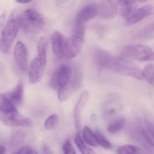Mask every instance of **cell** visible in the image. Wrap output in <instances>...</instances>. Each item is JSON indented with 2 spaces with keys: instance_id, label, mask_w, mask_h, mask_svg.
I'll use <instances>...</instances> for the list:
<instances>
[{
  "instance_id": "cell-28",
  "label": "cell",
  "mask_w": 154,
  "mask_h": 154,
  "mask_svg": "<svg viewBox=\"0 0 154 154\" xmlns=\"http://www.w3.org/2000/svg\"><path fill=\"white\" fill-rule=\"evenodd\" d=\"M154 34V24H150L142 29L140 33V36L144 38H150Z\"/></svg>"
},
{
  "instance_id": "cell-1",
  "label": "cell",
  "mask_w": 154,
  "mask_h": 154,
  "mask_svg": "<svg viewBox=\"0 0 154 154\" xmlns=\"http://www.w3.org/2000/svg\"><path fill=\"white\" fill-rule=\"evenodd\" d=\"M19 28L31 33H37L44 28V17L33 9H29L21 13L17 19Z\"/></svg>"
},
{
  "instance_id": "cell-25",
  "label": "cell",
  "mask_w": 154,
  "mask_h": 154,
  "mask_svg": "<svg viewBox=\"0 0 154 154\" xmlns=\"http://www.w3.org/2000/svg\"><path fill=\"white\" fill-rule=\"evenodd\" d=\"M154 64L152 63L147 65L142 71V79H144L149 84L153 85L154 83Z\"/></svg>"
},
{
  "instance_id": "cell-27",
  "label": "cell",
  "mask_w": 154,
  "mask_h": 154,
  "mask_svg": "<svg viewBox=\"0 0 154 154\" xmlns=\"http://www.w3.org/2000/svg\"><path fill=\"white\" fill-rule=\"evenodd\" d=\"M59 120V117L57 114H52L48 117L45 122V128L48 130L54 128L57 124Z\"/></svg>"
},
{
  "instance_id": "cell-33",
  "label": "cell",
  "mask_w": 154,
  "mask_h": 154,
  "mask_svg": "<svg viewBox=\"0 0 154 154\" xmlns=\"http://www.w3.org/2000/svg\"><path fill=\"white\" fill-rule=\"evenodd\" d=\"M6 152V149L5 147L0 145V154H5Z\"/></svg>"
},
{
  "instance_id": "cell-10",
  "label": "cell",
  "mask_w": 154,
  "mask_h": 154,
  "mask_svg": "<svg viewBox=\"0 0 154 154\" xmlns=\"http://www.w3.org/2000/svg\"><path fill=\"white\" fill-rule=\"evenodd\" d=\"M98 14V6L94 4L87 5L79 11L75 17L74 26H85V24L92 19Z\"/></svg>"
},
{
  "instance_id": "cell-11",
  "label": "cell",
  "mask_w": 154,
  "mask_h": 154,
  "mask_svg": "<svg viewBox=\"0 0 154 154\" xmlns=\"http://www.w3.org/2000/svg\"><path fill=\"white\" fill-rule=\"evenodd\" d=\"M89 93L87 91H84L82 93L78 101L76 102L73 111V117L75 128L78 133H80L82 128L81 124V113L84 107L88 101Z\"/></svg>"
},
{
  "instance_id": "cell-6",
  "label": "cell",
  "mask_w": 154,
  "mask_h": 154,
  "mask_svg": "<svg viewBox=\"0 0 154 154\" xmlns=\"http://www.w3.org/2000/svg\"><path fill=\"white\" fill-rule=\"evenodd\" d=\"M72 69L66 65L60 66L56 69L50 80V86L58 91L67 85L72 77Z\"/></svg>"
},
{
  "instance_id": "cell-13",
  "label": "cell",
  "mask_w": 154,
  "mask_h": 154,
  "mask_svg": "<svg viewBox=\"0 0 154 154\" xmlns=\"http://www.w3.org/2000/svg\"><path fill=\"white\" fill-rule=\"evenodd\" d=\"M14 57L19 68L22 71H26L28 67L27 51L25 45L19 41L14 49Z\"/></svg>"
},
{
  "instance_id": "cell-29",
  "label": "cell",
  "mask_w": 154,
  "mask_h": 154,
  "mask_svg": "<svg viewBox=\"0 0 154 154\" xmlns=\"http://www.w3.org/2000/svg\"><path fill=\"white\" fill-rule=\"evenodd\" d=\"M63 149L64 154H76L71 141L69 140H66L64 143Z\"/></svg>"
},
{
  "instance_id": "cell-26",
  "label": "cell",
  "mask_w": 154,
  "mask_h": 154,
  "mask_svg": "<svg viewBox=\"0 0 154 154\" xmlns=\"http://www.w3.org/2000/svg\"><path fill=\"white\" fill-rule=\"evenodd\" d=\"M95 135L99 146L100 145L102 147L106 149H111L112 147L111 143L105 138L104 136L102 135L101 132H100V131H96L95 132Z\"/></svg>"
},
{
  "instance_id": "cell-7",
  "label": "cell",
  "mask_w": 154,
  "mask_h": 154,
  "mask_svg": "<svg viewBox=\"0 0 154 154\" xmlns=\"http://www.w3.org/2000/svg\"><path fill=\"white\" fill-rule=\"evenodd\" d=\"M84 39V36L75 34L65 39L63 57L72 58L78 56L83 45Z\"/></svg>"
},
{
  "instance_id": "cell-3",
  "label": "cell",
  "mask_w": 154,
  "mask_h": 154,
  "mask_svg": "<svg viewBox=\"0 0 154 154\" xmlns=\"http://www.w3.org/2000/svg\"><path fill=\"white\" fill-rule=\"evenodd\" d=\"M19 27L16 19L11 18L7 22L0 35V50L8 54L17 36Z\"/></svg>"
},
{
  "instance_id": "cell-17",
  "label": "cell",
  "mask_w": 154,
  "mask_h": 154,
  "mask_svg": "<svg viewBox=\"0 0 154 154\" xmlns=\"http://www.w3.org/2000/svg\"><path fill=\"white\" fill-rule=\"evenodd\" d=\"M119 12L128 20L137 9V2L134 1H119Z\"/></svg>"
},
{
  "instance_id": "cell-4",
  "label": "cell",
  "mask_w": 154,
  "mask_h": 154,
  "mask_svg": "<svg viewBox=\"0 0 154 154\" xmlns=\"http://www.w3.org/2000/svg\"><path fill=\"white\" fill-rule=\"evenodd\" d=\"M82 82V73L81 68L75 66L72 69L71 81L66 86L59 89L57 91L58 99L60 102L66 101L71 95L78 90Z\"/></svg>"
},
{
  "instance_id": "cell-8",
  "label": "cell",
  "mask_w": 154,
  "mask_h": 154,
  "mask_svg": "<svg viewBox=\"0 0 154 154\" xmlns=\"http://www.w3.org/2000/svg\"><path fill=\"white\" fill-rule=\"evenodd\" d=\"M0 119L4 124L10 126L29 127L32 124L30 119L19 114L18 111L8 112L0 111Z\"/></svg>"
},
{
  "instance_id": "cell-32",
  "label": "cell",
  "mask_w": 154,
  "mask_h": 154,
  "mask_svg": "<svg viewBox=\"0 0 154 154\" xmlns=\"http://www.w3.org/2000/svg\"><path fill=\"white\" fill-rule=\"evenodd\" d=\"M31 0H16L17 3H21V4H26L31 2Z\"/></svg>"
},
{
  "instance_id": "cell-12",
  "label": "cell",
  "mask_w": 154,
  "mask_h": 154,
  "mask_svg": "<svg viewBox=\"0 0 154 154\" xmlns=\"http://www.w3.org/2000/svg\"><path fill=\"white\" fill-rule=\"evenodd\" d=\"M98 13L103 18H110L118 15L119 12V1L103 2L98 6Z\"/></svg>"
},
{
  "instance_id": "cell-2",
  "label": "cell",
  "mask_w": 154,
  "mask_h": 154,
  "mask_svg": "<svg viewBox=\"0 0 154 154\" xmlns=\"http://www.w3.org/2000/svg\"><path fill=\"white\" fill-rule=\"evenodd\" d=\"M108 70L138 80H142V71L135 64L123 57L112 56Z\"/></svg>"
},
{
  "instance_id": "cell-16",
  "label": "cell",
  "mask_w": 154,
  "mask_h": 154,
  "mask_svg": "<svg viewBox=\"0 0 154 154\" xmlns=\"http://www.w3.org/2000/svg\"><path fill=\"white\" fill-rule=\"evenodd\" d=\"M140 133L146 143L149 146H154V127L151 122L145 120L140 126Z\"/></svg>"
},
{
  "instance_id": "cell-5",
  "label": "cell",
  "mask_w": 154,
  "mask_h": 154,
  "mask_svg": "<svg viewBox=\"0 0 154 154\" xmlns=\"http://www.w3.org/2000/svg\"><path fill=\"white\" fill-rule=\"evenodd\" d=\"M122 53L125 56L140 61H151L154 59V52L145 45H133L125 47Z\"/></svg>"
},
{
  "instance_id": "cell-30",
  "label": "cell",
  "mask_w": 154,
  "mask_h": 154,
  "mask_svg": "<svg viewBox=\"0 0 154 154\" xmlns=\"http://www.w3.org/2000/svg\"><path fill=\"white\" fill-rule=\"evenodd\" d=\"M16 154H38L35 150L29 146H24L19 149Z\"/></svg>"
},
{
  "instance_id": "cell-21",
  "label": "cell",
  "mask_w": 154,
  "mask_h": 154,
  "mask_svg": "<svg viewBox=\"0 0 154 154\" xmlns=\"http://www.w3.org/2000/svg\"><path fill=\"white\" fill-rule=\"evenodd\" d=\"M118 154H148L142 149L131 145H123L117 149Z\"/></svg>"
},
{
  "instance_id": "cell-15",
  "label": "cell",
  "mask_w": 154,
  "mask_h": 154,
  "mask_svg": "<svg viewBox=\"0 0 154 154\" xmlns=\"http://www.w3.org/2000/svg\"><path fill=\"white\" fill-rule=\"evenodd\" d=\"M65 38L60 32L56 31L51 38L52 48L54 53L58 57H63V50Z\"/></svg>"
},
{
  "instance_id": "cell-19",
  "label": "cell",
  "mask_w": 154,
  "mask_h": 154,
  "mask_svg": "<svg viewBox=\"0 0 154 154\" xmlns=\"http://www.w3.org/2000/svg\"><path fill=\"white\" fill-rule=\"evenodd\" d=\"M17 111L16 106L8 98L6 94H0V111L8 112Z\"/></svg>"
},
{
  "instance_id": "cell-24",
  "label": "cell",
  "mask_w": 154,
  "mask_h": 154,
  "mask_svg": "<svg viewBox=\"0 0 154 154\" xmlns=\"http://www.w3.org/2000/svg\"><path fill=\"white\" fill-rule=\"evenodd\" d=\"M125 119L119 118L112 122L108 127V131L112 134H115L120 131L124 127L125 123Z\"/></svg>"
},
{
  "instance_id": "cell-31",
  "label": "cell",
  "mask_w": 154,
  "mask_h": 154,
  "mask_svg": "<svg viewBox=\"0 0 154 154\" xmlns=\"http://www.w3.org/2000/svg\"><path fill=\"white\" fill-rule=\"evenodd\" d=\"M43 154H52V153L49 148L47 146H45L43 148Z\"/></svg>"
},
{
  "instance_id": "cell-14",
  "label": "cell",
  "mask_w": 154,
  "mask_h": 154,
  "mask_svg": "<svg viewBox=\"0 0 154 154\" xmlns=\"http://www.w3.org/2000/svg\"><path fill=\"white\" fill-rule=\"evenodd\" d=\"M154 7L152 5H148L137 9L133 14L127 20L129 24L133 25L140 22L144 19L154 14Z\"/></svg>"
},
{
  "instance_id": "cell-20",
  "label": "cell",
  "mask_w": 154,
  "mask_h": 154,
  "mask_svg": "<svg viewBox=\"0 0 154 154\" xmlns=\"http://www.w3.org/2000/svg\"><path fill=\"white\" fill-rule=\"evenodd\" d=\"M83 139L85 142L92 146L98 147L99 146L95 133L92 131L88 126H85L83 129Z\"/></svg>"
},
{
  "instance_id": "cell-9",
  "label": "cell",
  "mask_w": 154,
  "mask_h": 154,
  "mask_svg": "<svg viewBox=\"0 0 154 154\" xmlns=\"http://www.w3.org/2000/svg\"><path fill=\"white\" fill-rule=\"evenodd\" d=\"M46 63L43 62L38 57L36 56L31 62L29 67V78L31 84L38 82L44 74Z\"/></svg>"
},
{
  "instance_id": "cell-23",
  "label": "cell",
  "mask_w": 154,
  "mask_h": 154,
  "mask_svg": "<svg viewBox=\"0 0 154 154\" xmlns=\"http://www.w3.org/2000/svg\"><path fill=\"white\" fill-rule=\"evenodd\" d=\"M75 142L82 154H95L93 149L85 143L79 134L75 136Z\"/></svg>"
},
{
  "instance_id": "cell-18",
  "label": "cell",
  "mask_w": 154,
  "mask_h": 154,
  "mask_svg": "<svg viewBox=\"0 0 154 154\" xmlns=\"http://www.w3.org/2000/svg\"><path fill=\"white\" fill-rule=\"evenodd\" d=\"M23 92L24 85L23 82L20 81L18 83L14 90L6 94L12 103L16 106V105H19L21 103L23 99Z\"/></svg>"
},
{
  "instance_id": "cell-22",
  "label": "cell",
  "mask_w": 154,
  "mask_h": 154,
  "mask_svg": "<svg viewBox=\"0 0 154 154\" xmlns=\"http://www.w3.org/2000/svg\"><path fill=\"white\" fill-rule=\"evenodd\" d=\"M47 41L45 38H42L38 44V56L45 63H47Z\"/></svg>"
}]
</instances>
